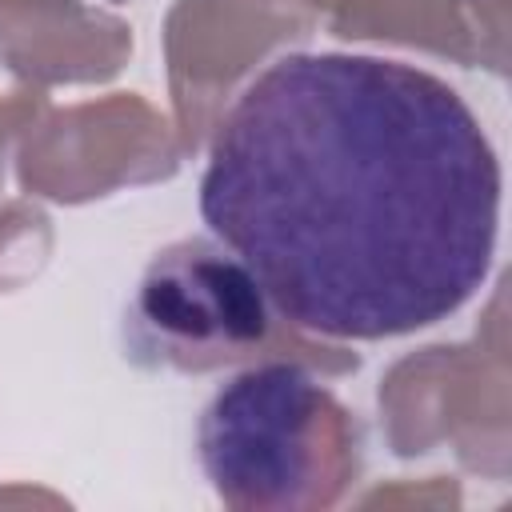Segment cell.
<instances>
[{"mask_svg": "<svg viewBox=\"0 0 512 512\" xmlns=\"http://www.w3.org/2000/svg\"><path fill=\"white\" fill-rule=\"evenodd\" d=\"M268 296L252 268L216 236L168 244L128 304V348L144 364L212 372L268 340Z\"/></svg>", "mask_w": 512, "mask_h": 512, "instance_id": "cell-3", "label": "cell"}, {"mask_svg": "<svg viewBox=\"0 0 512 512\" xmlns=\"http://www.w3.org/2000/svg\"><path fill=\"white\" fill-rule=\"evenodd\" d=\"M500 160L440 76L360 52H288L236 96L200 176V220L268 304L328 340H388L488 280Z\"/></svg>", "mask_w": 512, "mask_h": 512, "instance_id": "cell-1", "label": "cell"}, {"mask_svg": "<svg viewBox=\"0 0 512 512\" xmlns=\"http://www.w3.org/2000/svg\"><path fill=\"white\" fill-rule=\"evenodd\" d=\"M200 468L236 512H304L340 500L356 472L352 412L300 364L236 372L200 412Z\"/></svg>", "mask_w": 512, "mask_h": 512, "instance_id": "cell-2", "label": "cell"}]
</instances>
